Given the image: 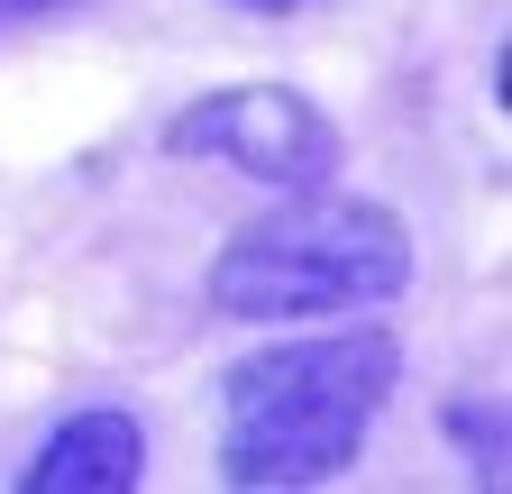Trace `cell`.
<instances>
[{
    "label": "cell",
    "mask_w": 512,
    "mask_h": 494,
    "mask_svg": "<svg viewBox=\"0 0 512 494\" xmlns=\"http://www.w3.org/2000/svg\"><path fill=\"white\" fill-rule=\"evenodd\" d=\"M403 376L394 330L275 339L220 376V476L229 485H330Z\"/></svg>",
    "instance_id": "cell-1"
},
{
    "label": "cell",
    "mask_w": 512,
    "mask_h": 494,
    "mask_svg": "<svg viewBox=\"0 0 512 494\" xmlns=\"http://www.w3.org/2000/svg\"><path fill=\"white\" fill-rule=\"evenodd\" d=\"M412 284V238L384 202L348 193H302L266 220H247L211 257V312L229 321H330L375 312Z\"/></svg>",
    "instance_id": "cell-2"
},
{
    "label": "cell",
    "mask_w": 512,
    "mask_h": 494,
    "mask_svg": "<svg viewBox=\"0 0 512 494\" xmlns=\"http://www.w3.org/2000/svg\"><path fill=\"white\" fill-rule=\"evenodd\" d=\"M174 156H211V165H238L275 193H302V183L339 174V119L302 101L293 83H238V92H211L192 101L174 129H165Z\"/></svg>",
    "instance_id": "cell-3"
},
{
    "label": "cell",
    "mask_w": 512,
    "mask_h": 494,
    "mask_svg": "<svg viewBox=\"0 0 512 494\" xmlns=\"http://www.w3.org/2000/svg\"><path fill=\"white\" fill-rule=\"evenodd\" d=\"M138 476H147V430L128 421V412H74L19 467L28 494H128Z\"/></svg>",
    "instance_id": "cell-4"
},
{
    "label": "cell",
    "mask_w": 512,
    "mask_h": 494,
    "mask_svg": "<svg viewBox=\"0 0 512 494\" xmlns=\"http://www.w3.org/2000/svg\"><path fill=\"white\" fill-rule=\"evenodd\" d=\"M238 10H256V19H293L302 0H238Z\"/></svg>",
    "instance_id": "cell-5"
},
{
    "label": "cell",
    "mask_w": 512,
    "mask_h": 494,
    "mask_svg": "<svg viewBox=\"0 0 512 494\" xmlns=\"http://www.w3.org/2000/svg\"><path fill=\"white\" fill-rule=\"evenodd\" d=\"M37 10H64V0H0V19H37Z\"/></svg>",
    "instance_id": "cell-6"
}]
</instances>
